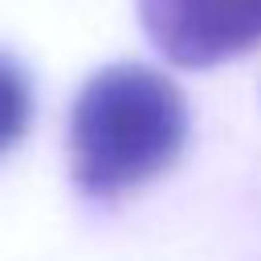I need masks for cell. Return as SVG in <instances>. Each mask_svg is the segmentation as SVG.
<instances>
[{
	"label": "cell",
	"instance_id": "cell-1",
	"mask_svg": "<svg viewBox=\"0 0 261 261\" xmlns=\"http://www.w3.org/2000/svg\"><path fill=\"white\" fill-rule=\"evenodd\" d=\"M188 139L184 94L155 69L118 61L98 69L69 114L73 184L90 196H118L155 179Z\"/></svg>",
	"mask_w": 261,
	"mask_h": 261
},
{
	"label": "cell",
	"instance_id": "cell-2",
	"mask_svg": "<svg viewBox=\"0 0 261 261\" xmlns=\"http://www.w3.org/2000/svg\"><path fill=\"white\" fill-rule=\"evenodd\" d=\"M155 49L188 69H208L261 41V0H139Z\"/></svg>",
	"mask_w": 261,
	"mask_h": 261
},
{
	"label": "cell",
	"instance_id": "cell-3",
	"mask_svg": "<svg viewBox=\"0 0 261 261\" xmlns=\"http://www.w3.org/2000/svg\"><path fill=\"white\" fill-rule=\"evenodd\" d=\"M29 118H33V86L24 69L0 53V155L24 139Z\"/></svg>",
	"mask_w": 261,
	"mask_h": 261
}]
</instances>
